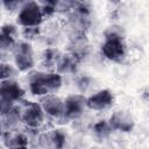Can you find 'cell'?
Returning <instances> with one entry per match:
<instances>
[{
    "label": "cell",
    "instance_id": "6da1fadb",
    "mask_svg": "<svg viewBox=\"0 0 149 149\" xmlns=\"http://www.w3.org/2000/svg\"><path fill=\"white\" fill-rule=\"evenodd\" d=\"M62 85V77L59 73L34 72L29 76V88L33 94L47 95L57 91Z\"/></svg>",
    "mask_w": 149,
    "mask_h": 149
},
{
    "label": "cell",
    "instance_id": "7a4b0ae2",
    "mask_svg": "<svg viewBox=\"0 0 149 149\" xmlns=\"http://www.w3.org/2000/svg\"><path fill=\"white\" fill-rule=\"evenodd\" d=\"M105 36V42L101 48L104 56L113 62L120 63L126 56V45L120 29H118V27H111Z\"/></svg>",
    "mask_w": 149,
    "mask_h": 149
},
{
    "label": "cell",
    "instance_id": "3957f363",
    "mask_svg": "<svg viewBox=\"0 0 149 149\" xmlns=\"http://www.w3.org/2000/svg\"><path fill=\"white\" fill-rule=\"evenodd\" d=\"M43 17L44 14L42 7L35 1H28L22 6L17 15V22L23 27H37L43 21Z\"/></svg>",
    "mask_w": 149,
    "mask_h": 149
},
{
    "label": "cell",
    "instance_id": "277c9868",
    "mask_svg": "<svg viewBox=\"0 0 149 149\" xmlns=\"http://www.w3.org/2000/svg\"><path fill=\"white\" fill-rule=\"evenodd\" d=\"M23 94H24L23 90L20 87V85L16 81H13L10 79L1 80V86H0L1 109H5L14 105L16 101H20Z\"/></svg>",
    "mask_w": 149,
    "mask_h": 149
},
{
    "label": "cell",
    "instance_id": "5b68a950",
    "mask_svg": "<svg viewBox=\"0 0 149 149\" xmlns=\"http://www.w3.org/2000/svg\"><path fill=\"white\" fill-rule=\"evenodd\" d=\"M14 59L17 69L20 71H27L33 68L34 65V57H33V49L29 43L20 42L15 44L13 49Z\"/></svg>",
    "mask_w": 149,
    "mask_h": 149
},
{
    "label": "cell",
    "instance_id": "8992f818",
    "mask_svg": "<svg viewBox=\"0 0 149 149\" xmlns=\"http://www.w3.org/2000/svg\"><path fill=\"white\" fill-rule=\"evenodd\" d=\"M22 121L30 129H37L44 121V109L42 105L27 102L22 109Z\"/></svg>",
    "mask_w": 149,
    "mask_h": 149
},
{
    "label": "cell",
    "instance_id": "52a82bcc",
    "mask_svg": "<svg viewBox=\"0 0 149 149\" xmlns=\"http://www.w3.org/2000/svg\"><path fill=\"white\" fill-rule=\"evenodd\" d=\"M86 98L81 94H73L70 95L64 101V116L66 120H74L78 119L83 112L86 105Z\"/></svg>",
    "mask_w": 149,
    "mask_h": 149
},
{
    "label": "cell",
    "instance_id": "ba28073f",
    "mask_svg": "<svg viewBox=\"0 0 149 149\" xmlns=\"http://www.w3.org/2000/svg\"><path fill=\"white\" fill-rule=\"evenodd\" d=\"M41 102H42L41 105L44 112L51 118H56V119L65 118L64 116V102L58 97L50 93V94H47L41 100Z\"/></svg>",
    "mask_w": 149,
    "mask_h": 149
},
{
    "label": "cell",
    "instance_id": "9c48e42d",
    "mask_svg": "<svg viewBox=\"0 0 149 149\" xmlns=\"http://www.w3.org/2000/svg\"><path fill=\"white\" fill-rule=\"evenodd\" d=\"M113 104V94L108 90H101L95 94L91 95L86 100V105L88 108L94 111H101L109 107Z\"/></svg>",
    "mask_w": 149,
    "mask_h": 149
},
{
    "label": "cell",
    "instance_id": "30bf717a",
    "mask_svg": "<svg viewBox=\"0 0 149 149\" xmlns=\"http://www.w3.org/2000/svg\"><path fill=\"white\" fill-rule=\"evenodd\" d=\"M109 125L113 129H118L121 132H130L133 129L134 122L130 114L123 111H116L112 114L109 119Z\"/></svg>",
    "mask_w": 149,
    "mask_h": 149
},
{
    "label": "cell",
    "instance_id": "8fae6325",
    "mask_svg": "<svg viewBox=\"0 0 149 149\" xmlns=\"http://www.w3.org/2000/svg\"><path fill=\"white\" fill-rule=\"evenodd\" d=\"M15 35H16V28L12 24L3 26L1 28V34H0V45L1 50H13L15 47Z\"/></svg>",
    "mask_w": 149,
    "mask_h": 149
},
{
    "label": "cell",
    "instance_id": "7c38bea8",
    "mask_svg": "<svg viewBox=\"0 0 149 149\" xmlns=\"http://www.w3.org/2000/svg\"><path fill=\"white\" fill-rule=\"evenodd\" d=\"M3 142L9 148H26L28 146V139L22 133H12V130L2 132Z\"/></svg>",
    "mask_w": 149,
    "mask_h": 149
},
{
    "label": "cell",
    "instance_id": "4fadbf2b",
    "mask_svg": "<svg viewBox=\"0 0 149 149\" xmlns=\"http://www.w3.org/2000/svg\"><path fill=\"white\" fill-rule=\"evenodd\" d=\"M78 63H79V59L70 52L68 55H63L59 57L56 68L58 73H70L76 71Z\"/></svg>",
    "mask_w": 149,
    "mask_h": 149
},
{
    "label": "cell",
    "instance_id": "5bb4252c",
    "mask_svg": "<svg viewBox=\"0 0 149 149\" xmlns=\"http://www.w3.org/2000/svg\"><path fill=\"white\" fill-rule=\"evenodd\" d=\"M112 129H113V128L111 127L109 122H107V121H105V120H101V121L94 123V126H93L94 135H95L98 139H100V140L106 139V137L111 134V130H112Z\"/></svg>",
    "mask_w": 149,
    "mask_h": 149
},
{
    "label": "cell",
    "instance_id": "9a60e30c",
    "mask_svg": "<svg viewBox=\"0 0 149 149\" xmlns=\"http://www.w3.org/2000/svg\"><path fill=\"white\" fill-rule=\"evenodd\" d=\"M59 57H61V55H59L58 50L52 49V48L47 49L43 54V64H44V66H47V68H51L54 65L56 66Z\"/></svg>",
    "mask_w": 149,
    "mask_h": 149
},
{
    "label": "cell",
    "instance_id": "2e32d148",
    "mask_svg": "<svg viewBox=\"0 0 149 149\" xmlns=\"http://www.w3.org/2000/svg\"><path fill=\"white\" fill-rule=\"evenodd\" d=\"M50 134V140H51V144L54 148H62L65 143V134L61 130V129H57V130H54Z\"/></svg>",
    "mask_w": 149,
    "mask_h": 149
},
{
    "label": "cell",
    "instance_id": "e0dca14e",
    "mask_svg": "<svg viewBox=\"0 0 149 149\" xmlns=\"http://www.w3.org/2000/svg\"><path fill=\"white\" fill-rule=\"evenodd\" d=\"M15 76V70L9 64H1V80L10 79V77Z\"/></svg>",
    "mask_w": 149,
    "mask_h": 149
},
{
    "label": "cell",
    "instance_id": "ac0fdd59",
    "mask_svg": "<svg viewBox=\"0 0 149 149\" xmlns=\"http://www.w3.org/2000/svg\"><path fill=\"white\" fill-rule=\"evenodd\" d=\"M22 1H23V0H2L3 5H5L6 8L9 9V10H14V9H16V8L21 5Z\"/></svg>",
    "mask_w": 149,
    "mask_h": 149
},
{
    "label": "cell",
    "instance_id": "d6986e66",
    "mask_svg": "<svg viewBox=\"0 0 149 149\" xmlns=\"http://www.w3.org/2000/svg\"><path fill=\"white\" fill-rule=\"evenodd\" d=\"M78 87H79V90L80 91H86L87 90V87L90 86V78L88 77H81L80 79H78Z\"/></svg>",
    "mask_w": 149,
    "mask_h": 149
},
{
    "label": "cell",
    "instance_id": "ffe728a7",
    "mask_svg": "<svg viewBox=\"0 0 149 149\" xmlns=\"http://www.w3.org/2000/svg\"><path fill=\"white\" fill-rule=\"evenodd\" d=\"M111 1H112V2H114V3H116V2H119L120 0H111Z\"/></svg>",
    "mask_w": 149,
    "mask_h": 149
},
{
    "label": "cell",
    "instance_id": "44dd1931",
    "mask_svg": "<svg viewBox=\"0 0 149 149\" xmlns=\"http://www.w3.org/2000/svg\"><path fill=\"white\" fill-rule=\"evenodd\" d=\"M77 1H80V0H77Z\"/></svg>",
    "mask_w": 149,
    "mask_h": 149
}]
</instances>
